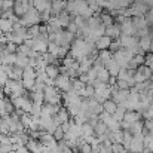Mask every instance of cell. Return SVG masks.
<instances>
[{"mask_svg": "<svg viewBox=\"0 0 153 153\" xmlns=\"http://www.w3.org/2000/svg\"><path fill=\"white\" fill-rule=\"evenodd\" d=\"M31 6L39 13H42V12L51 9V0H31Z\"/></svg>", "mask_w": 153, "mask_h": 153, "instance_id": "obj_10", "label": "cell"}, {"mask_svg": "<svg viewBox=\"0 0 153 153\" xmlns=\"http://www.w3.org/2000/svg\"><path fill=\"white\" fill-rule=\"evenodd\" d=\"M53 86H55L61 94H65V92L71 91V79H70L67 74H59V76L55 77Z\"/></svg>", "mask_w": 153, "mask_h": 153, "instance_id": "obj_3", "label": "cell"}, {"mask_svg": "<svg viewBox=\"0 0 153 153\" xmlns=\"http://www.w3.org/2000/svg\"><path fill=\"white\" fill-rule=\"evenodd\" d=\"M56 19H58V22H59L61 28H62V30H65V27H67V25H68V22H70V13H68L67 10H62V12H59V13L56 15Z\"/></svg>", "mask_w": 153, "mask_h": 153, "instance_id": "obj_18", "label": "cell"}, {"mask_svg": "<svg viewBox=\"0 0 153 153\" xmlns=\"http://www.w3.org/2000/svg\"><path fill=\"white\" fill-rule=\"evenodd\" d=\"M52 137H53L56 141H59V140H62V138H64V131L61 129V126H58V128L52 132Z\"/></svg>", "mask_w": 153, "mask_h": 153, "instance_id": "obj_38", "label": "cell"}, {"mask_svg": "<svg viewBox=\"0 0 153 153\" xmlns=\"http://www.w3.org/2000/svg\"><path fill=\"white\" fill-rule=\"evenodd\" d=\"M61 104H48V102H43L42 104V113L40 114H46V116H55L56 111L59 110Z\"/></svg>", "mask_w": 153, "mask_h": 153, "instance_id": "obj_11", "label": "cell"}, {"mask_svg": "<svg viewBox=\"0 0 153 153\" xmlns=\"http://www.w3.org/2000/svg\"><path fill=\"white\" fill-rule=\"evenodd\" d=\"M55 117L58 119V122H59V123H65V122H68V120L71 119V117H70V113L67 111V108H65L64 105H61V107H59V110L56 111Z\"/></svg>", "mask_w": 153, "mask_h": 153, "instance_id": "obj_15", "label": "cell"}, {"mask_svg": "<svg viewBox=\"0 0 153 153\" xmlns=\"http://www.w3.org/2000/svg\"><path fill=\"white\" fill-rule=\"evenodd\" d=\"M143 129H144V120L141 119V120H138V122L129 125L126 131H129L132 135H137V134H143Z\"/></svg>", "mask_w": 153, "mask_h": 153, "instance_id": "obj_17", "label": "cell"}, {"mask_svg": "<svg viewBox=\"0 0 153 153\" xmlns=\"http://www.w3.org/2000/svg\"><path fill=\"white\" fill-rule=\"evenodd\" d=\"M19 22L25 27H30V25H34V24H40V13L31 6L21 18H19Z\"/></svg>", "mask_w": 153, "mask_h": 153, "instance_id": "obj_2", "label": "cell"}, {"mask_svg": "<svg viewBox=\"0 0 153 153\" xmlns=\"http://www.w3.org/2000/svg\"><path fill=\"white\" fill-rule=\"evenodd\" d=\"M138 120H141V114L137 110H126L125 111V116L122 119V122H125L128 125H132V123H135Z\"/></svg>", "mask_w": 153, "mask_h": 153, "instance_id": "obj_8", "label": "cell"}, {"mask_svg": "<svg viewBox=\"0 0 153 153\" xmlns=\"http://www.w3.org/2000/svg\"><path fill=\"white\" fill-rule=\"evenodd\" d=\"M131 59H132V61H134V62H135L138 67H140V65H143V64H144V61H146L143 55H134Z\"/></svg>", "mask_w": 153, "mask_h": 153, "instance_id": "obj_40", "label": "cell"}, {"mask_svg": "<svg viewBox=\"0 0 153 153\" xmlns=\"http://www.w3.org/2000/svg\"><path fill=\"white\" fill-rule=\"evenodd\" d=\"M12 25H13V24H12L9 19H1V18H0V30H1L3 34L12 33Z\"/></svg>", "mask_w": 153, "mask_h": 153, "instance_id": "obj_27", "label": "cell"}, {"mask_svg": "<svg viewBox=\"0 0 153 153\" xmlns=\"http://www.w3.org/2000/svg\"><path fill=\"white\" fill-rule=\"evenodd\" d=\"M104 68L108 71V74H110V76H114V77L117 76V73H119V70H120V67L117 65V62H116L113 58H111V59H110V61L105 64V67H104Z\"/></svg>", "mask_w": 153, "mask_h": 153, "instance_id": "obj_19", "label": "cell"}, {"mask_svg": "<svg viewBox=\"0 0 153 153\" xmlns=\"http://www.w3.org/2000/svg\"><path fill=\"white\" fill-rule=\"evenodd\" d=\"M22 71H24V68H21V67H18V65H10L9 67V70H7V76H9V79H12V80H21L22 79Z\"/></svg>", "mask_w": 153, "mask_h": 153, "instance_id": "obj_12", "label": "cell"}, {"mask_svg": "<svg viewBox=\"0 0 153 153\" xmlns=\"http://www.w3.org/2000/svg\"><path fill=\"white\" fill-rule=\"evenodd\" d=\"M144 149V144H143V134H137V135H132V140L131 143L128 144L126 150L131 153H143Z\"/></svg>", "mask_w": 153, "mask_h": 153, "instance_id": "obj_4", "label": "cell"}, {"mask_svg": "<svg viewBox=\"0 0 153 153\" xmlns=\"http://www.w3.org/2000/svg\"><path fill=\"white\" fill-rule=\"evenodd\" d=\"M135 71H137V73H140V74L144 77V80H149V79H150V76H152V73H153L152 70H150L147 65H144V64H143V65H140Z\"/></svg>", "mask_w": 153, "mask_h": 153, "instance_id": "obj_31", "label": "cell"}, {"mask_svg": "<svg viewBox=\"0 0 153 153\" xmlns=\"http://www.w3.org/2000/svg\"><path fill=\"white\" fill-rule=\"evenodd\" d=\"M98 58L101 59L102 64H104V67H105V64H107V62H108V61L113 58V53L108 51V49H107V51H100V52H98Z\"/></svg>", "mask_w": 153, "mask_h": 153, "instance_id": "obj_32", "label": "cell"}, {"mask_svg": "<svg viewBox=\"0 0 153 153\" xmlns=\"http://www.w3.org/2000/svg\"><path fill=\"white\" fill-rule=\"evenodd\" d=\"M94 94H95V89L92 85H85V88L77 92V95L80 98H94Z\"/></svg>", "mask_w": 153, "mask_h": 153, "instance_id": "obj_21", "label": "cell"}, {"mask_svg": "<svg viewBox=\"0 0 153 153\" xmlns=\"http://www.w3.org/2000/svg\"><path fill=\"white\" fill-rule=\"evenodd\" d=\"M0 135H1V132H0Z\"/></svg>", "mask_w": 153, "mask_h": 153, "instance_id": "obj_47", "label": "cell"}, {"mask_svg": "<svg viewBox=\"0 0 153 153\" xmlns=\"http://www.w3.org/2000/svg\"><path fill=\"white\" fill-rule=\"evenodd\" d=\"M7 80H9V76H7V73H4V71H0V88H3V86L7 83Z\"/></svg>", "mask_w": 153, "mask_h": 153, "instance_id": "obj_41", "label": "cell"}, {"mask_svg": "<svg viewBox=\"0 0 153 153\" xmlns=\"http://www.w3.org/2000/svg\"><path fill=\"white\" fill-rule=\"evenodd\" d=\"M116 108H117V104L113 101L111 98L110 100H105V101L102 102V111L107 113V114H113L116 111Z\"/></svg>", "mask_w": 153, "mask_h": 153, "instance_id": "obj_22", "label": "cell"}, {"mask_svg": "<svg viewBox=\"0 0 153 153\" xmlns=\"http://www.w3.org/2000/svg\"><path fill=\"white\" fill-rule=\"evenodd\" d=\"M122 46H120V42H119V39H116V40H111V43H110V46H108V51L111 52H116V51H119Z\"/></svg>", "mask_w": 153, "mask_h": 153, "instance_id": "obj_36", "label": "cell"}, {"mask_svg": "<svg viewBox=\"0 0 153 153\" xmlns=\"http://www.w3.org/2000/svg\"><path fill=\"white\" fill-rule=\"evenodd\" d=\"M83 88H85V83H83L79 77H77V79H71V89H73L76 94H77L79 91H82Z\"/></svg>", "mask_w": 153, "mask_h": 153, "instance_id": "obj_33", "label": "cell"}, {"mask_svg": "<svg viewBox=\"0 0 153 153\" xmlns=\"http://www.w3.org/2000/svg\"><path fill=\"white\" fill-rule=\"evenodd\" d=\"M104 36L110 37L111 40H116V39H119V37L122 36L119 24H113V25H108V27H105V28H104Z\"/></svg>", "mask_w": 153, "mask_h": 153, "instance_id": "obj_6", "label": "cell"}, {"mask_svg": "<svg viewBox=\"0 0 153 153\" xmlns=\"http://www.w3.org/2000/svg\"><path fill=\"white\" fill-rule=\"evenodd\" d=\"M65 30H67L68 33H71V34H74V36H76V34H77V31H79V27H77L73 21H70V22H68V25L65 27Z\"/></svg>", "mask_w": 153, "mask_h": 153, "instance_id": "obj_37", "label": "cell"}, {"mask_svg": "<svg viewBox=\"0 0 153 153\" xmlns=\"http://www.w3.org/2000/svg\"><path fill=\"white\" fill-rule=\"evenodd\" d=\"M13 153H31L25 146H21V147H18L16 150H13Z\"/></svg>", "mask_w": 153, "mask_h": 153, "instance_id": "obj_44", "label": "cell"}, {"mask_svg": "<svg viewBox=\"0 0 153 153\" xmlns=\"http://www.w3.org/2000/svg\"><path fill=\"white\" fill-rule=\"evenodd\" d=\"M45 74H46L49 79L55 80V77L59 76V65H58V64H48V65L45 67Z\"/></svg>", "mask_w": 153, "mask_h": 153, "instance_id": "obj_14", "label": "cell"}, {"mask_svg": "<svg viewBox=\"0 0 153 153\" xmlns=\"http://www.w3.org/2000/svg\"><path fill=\"white\" fill-rule=\"evenodd\" d=\"M147 82H149V89L153 91V73H152V76H150V79H149Z\"/></svg>", "mask_w": 153, "mask_h": 153, "instance_id": "obj_45", "label": "cell"}, {"mask_svg": "<svg viewBox=\"0 0 153 153\" xmlns=\"http://www.w3.org/2000/svg\"><path fill=\"white\" fill-rule=\"evenodd\" d=\"M108 79H110V74H108V71H107L105 68H101V70L97 71V80H98V82L107 85V83H108Z\"/></svg>", "mask_w": 153, "mask_h": 153, "instance_id": "obj_30", "label": "cell"}, {"mask_svg": "<svg viewBox=\"0 0 153 153\" xmlns=\"http://www.w3.org/2000/svg\"><path fill=\"white\" fill-rule=\"evenodd\" d=\"M25 147H27L31 153H42L43 152V144H42L39 140H34V138H30V140L27 141Z\"/></svg>", "mask_w": 153, "mask_h": 153, "instance_id": "obj_13", "label": "cell"}, {"mask_svg": "<svg viewBox=\"0 0 153 153\" xmlns=\"http://www.w3.org/2000/svg\"><path fill=\"white\" fill-rule=\"evenodd\" d=\"M92 59H88V58H85V59H82L80 62H79V73L82 74V73H88L91 68H92Z\"/></svg>", "mask_w": 153, "mask_h": 153, "instance_id": "obj_26", "label": "cell"}, {"mask_svg": "<svg viewBox=\"0 0 153 153\" xmlns=\"http://www.w3.org/2000/svg\"><path fill=\"white\" fill-rule=\"evenodd\" d=\"M30 98H31L33 104H39V105H42V104L45 102L43 92H40V91H30Z\"/></svg>", "mask_w": 153, "mask_h": 153, "instance_id": "obj_25", "label": "cell"}, {"mask_svg": "<svg viewBox=\"0 0 153 153\" xmlns=\"http://www.w3.org/2000/svg\"><path fill=\"white\" fill-rule=\"evenodd\" d=\"M110 43H111V39H110V37H107V36H101V37H98V39H97L95 46H97V49H98V51H107V49H108V46H110Z\"/></svg>", "mask_w": 153, "mask_h": 153, "instance_id": "obj_16", "label": "cell"}, {"mask_svg": "<svg viewBox=\"0 0 153 153\" xmlns=\"http://www.w3.org/2000/svg\"><path fill=\"white\" fill-rule=\"evenodd\" d=\"M116 86H117V89H129L126 80H116Z\"/></svg>", "mask_w": 153, "mask_h": 153, "instance_id": "obj_43", "label": "cell"}, {"mask_svg": "<svg viewBox=\"0 0 153 153\" xmlns=\"http://www.w3.org/2000/svg\"><path fill=\"white\" fill-rule=\"evenodd\" d=\"M4 53H16V46L9 42V43L6 45V48H4Z\"/></svg>", "mask_w": 153, "mask_h": 153, "instance_id": "obj_42", "label": "cell"}, {"mask_svg": "<svg viewBox=\"0 0 153 153\" xmlns=\"http://www.w3.org/2000/svg\"><path fill=\"white\" fill-rule=\"evenodd\" d=\"M58 49H59V46L56 45V43H53V42H49L48 43V52L53 55V56H56V53H58Z\"/></svg>", "mask_w": 153, "mask_h": 153, "instance_id": "obj_39", "label": "cell"}, {"mask_svg": "<svg viewBox=\"0 0 153 153\" xmlns=\"http://www.w3.org/2000/svg\"><path fill=\"white\" fill-rule=\"evenodd\" d=\"M43 98H45V102H48V104H61L62 102V94L53 85H51V86L45 88Z\"/></svg>", "mask_w": 153, "mask_h": 153, "instance_id": "obj_1", "label": "cell"}, {"mask_svg": "<svg viewBox=\"0 0 153 153\" xmlns=\"http://www.w3.org/2000/svg\"><path fill=\"white\" fill-rule=\"evenodd\" d=\"M85 113L95 114V116L101 114L102 113V104H100L95 98H88V108H86V111H85Z\"/></svg>", "mask_w": 153, "mask_h": 153, "instance_id": "obj_5", "label": "cell"}, {"mask_svg": "<svg viewBox=\"0 0 153 153\" xmlns=\"http://www.w3.org/2000/svg\"><path fill=\"white\" fill-rule=\"evenodd\" d=\"M28 62H30L28 56L16 53V61H15V65H18V67H21V68H25V67H28Z\"/></svg>", "mask_w": 153, "mask_h": 153, "instance_id": "obj_29", "label": "cell"}, {"mask_svg": "<svg viewBox=\"0 0 153 153\" xmlns=\"http://www.w3.org/2000/svg\"><path fill=\"white\" fill-rule=\"evenodd\" d=\"M107 132H108V128H107V125L101 122V120H98L95 125H94V135L97 137V138H100V141H101L102 138H107Z\"/></svg>", "mask_w": 153, "mask_h": 153, "instance_id": "obj_7", "label": "cell"}, {"mask_svg": "<svg viewBox=\"0 0 153 153\" xmlns=\"http://www.w3.org/2000/svg\"><path fill=\"white\" fill-rule=\"evenodd\" d=\"M77 153H92V147L88 143H82L77 144Z\"/></svg>", "mask_w": 153, "mask_h": 153, "instance_id": "obj_35", "label": "cell"}, {"mask_svg": "<svg viewBox=\"0 0 153 153\" xmlns=\"http://www.w3.org/2000/svg\"><path fill=\"white\" fill-rule=\"evenodd\" d=\"M150 42H152V36H146V37L138 39V45H140V48H141L143 51H146L147 53H149V51H150Z\"/></svg>", "mask_w": 153, "mask_h": 153, "instance_id": "obj_28", "label": "cell"}, {"mask_svg": "<svg viewBox=\"0 0 153 153\" xmlns=\"http://www.w3.org/2000/svg\"><path fill=\"white\" fill-rule=\"evenodd\" d=\"M100 21L104 27H108V25H113L114 24V18L107 12V10H101L100 12Z\"/></svg>", "mask_w": 153, "mask_h": 153, "instance_id": "obj_20", "label": "cell"}, {"mask_svg": "<svg viewBox=\"0 0 153 153\" xmlns=\"http://www.w3.org/2000/svg\"><path fill=\"white\" fill-rule=\"evenodd\" d=\"M131 19H132V27H134L135 33H137L138 30H141V28H149V25H147V22H146V19H144V16H141V18H131Z\"/></svg>", "mask_w": 153, "mask_h": 153, "instance_id": "obj_24", "label": "cell"}, {"mask_svg": "<svg viewBox=\"0 0 153 153\" xmlns=\"http://www.w3.org/2000/svg\"><path fill=\"white\" fill-rule=\"evenodd\" d=\"M80 134H82L83 138L94 135V126H92L89 122H83V123L80 125Z\"/></svg>", "mask_w": 153, "mask_h": 153, "instance_id": "obj_23", "label": "cell"}, {"mask_svg": "<svg viewBox=\"0 0 153 153\" xmlns=\"http://www.w3.org/2000/svg\"><path fill=\"white\" fill-rule=\"evenodd\" d=\"M125 108L122 107V105H117V108H116V111L111 114L113 116V119L114 120H117V122H122V119H123V116H125Z\"/></svg>", "mask_w": 153, "mask_h": 153, "instance_id": "obj_34", "label": "cell"}, {"mask_svg": "<svg viewBox=\"0 0 153 153\" xmlns=\"http://www.w3.org/2000/svg\"><path fill=\"white\" fill-rule=\"evenodd\" d=\"M62 10H65V0H51V16H56Z\"/></svg>", "mask_w": 153, "mask_h": 153, "instance_id": "obj_9", "label": "cell"}, {"mask_svg": "<svg viewBox=\"0 0 153 153\" xmlns=\"http://www.w3.org/2000/svg\"><path fill=\"white\" fill-rule=\"evenodd\" d=\"M1 64H3V59H1V56H0V65H1Z\"/></svg>", "mask_w": 153, "mask_h": 153, "instance_id": "obj_46", "label": "cell"}]
</instances>
